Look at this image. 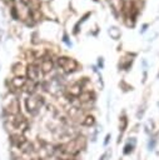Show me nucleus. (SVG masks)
<instances>
[{
  "label": "nucleus",
  "mask_w": 159,
  "mask_h": 160,
  "mask_svg": "<svg viewBox=\"0 0 159 160\" xmlns=\"http://www.w3.org/2000/svg\"><path fill=\"white\" fill-rule=\"evenodd\" d=\"M41 105H43V100L39 96L30 95L25 99V108H26V110L30 115H36L38 111L40 110Z\"/></svg>",
  "instance_id": "obj_1"
},
{
  "label": "nucleus",
  "mask_w": 159,
  "mask_h": 160,
  "mask_svg": "<svg viewBox=\"0 0 159 160\" xmlns=\"http://www.w3.org/2000/svg\"><path fill=\"white\" fill-rule=\"evenodd\" d=\"M58 65L59 68H61L65 72H73L78 69V62L71 59V58H66V56H61L58 59Z\"/></svg>",
  "instance_id": "obj_2"
},
{
  "label": "nucleus",
  "mask_w": 159,
  "mask_h": 160,
  "mask_svg": "<svg viewBox=\"0 0 159 160\" xmlns=\"http://www.w3.org/2000/svg\"><path fill=\"white\" fill-rule=\"evenodd\" d=\"M40 74H41V70L35 64H30L28 66V69H26V75H28V78H29L30 81L36 82L39 80V78H40Z\"/></svg>",
  "instance_id": "obj_3"
},
{
  "label": "nucleus",
  "mask_w": 159,
  "mask_h": 160,
  "mask_svg": "<svg viewBox=\"0 0 159 160\" xmlns=\"http://www.w3.org/2000/svg\"><path fill=\"white\" fill-rule=\"evenodd\" d=\"M128 125H129L128 118H126L125 115H121L120 119H119V136H118V141H116L118 144H120L121 138H123V135L125 134V131H126V129H128Z\"/></svg>",
  "instance_id": "obj_4"
},
{
  "label": "nucleus",
  "mask_w": 159,
  "mask_h": 160,
  "mask_svg": "<svg viewBox=\"0 0 159 160\" xmlns=\"http://www.w3.org/2000/svg\"><path fill=\"white\" fill-rule=\"evenodd\" d=\"M135 146H136V139L135 138H130L126 141V144L124 145V148H123V155L124 156H130L134 152Z\"/></svg>",
  "instance_id": "obj_5"
},
{
  "label": "nucleus",
  "mask_w": 159,
  "mask_h": 160,
  "mask_svg": "<svg viewBox=\"0 0 159 160\" xmlns=\"http://www.w3.org/2000/svg\"><path fill=\"white\" fill-rule=\"evenodd\" d=\"M26 84V79L24 76H15L10 80V88L13 90H20L25 86Z\"/></svg>",
  "instance_id": "obj_6"
},
{
  "label": "nucleus",
  "mask_w": 159,
  "mask_h": 160,
  "mask_svg": "<svg viewBox=\"0 0 159 160\" xmlns=\"http://www.w3.org/2000/svg\"><path fill=\"white\" fill-rule=\"evenodd\" d=\"M83 84H80V82H75V84H73L71 86H69L68 88V92L71 95V96H74V98H79V95L83 92Z\"/></svg>",
  "instance_id": "obj_7"
},
{
  "label": "nucleus",
  "mask_w": 159,
  "mask_h": 160,
  "mask_svg": "<svg viewBox=\"0 0 159 160\" xmlns=\"http://www.w3.org/2000/svg\"><path fill=\"white\" fill-rule=\"evenodd\" d=\"M40 70L43 71V72H49L51 69H53V61L50 60V59H44L43 61H41V64H40Z\"/></svg>",
  "instance_id": "obj_8"
},
{
  "label": "nucleus",
  "mask_w": 159,
  "mask_h": 160,
  "mask_svg": "<svg viewBox=\"0 0 159 160\" xmlns=\"http://www.w3.org/2000/svg\"><path fill=\"white\" fill-rule=\"evenodd\" d=\"M81 126H85V128H91L95 125V118L93 115H86L84 116V119L81 120Z\"/></svg>",
  "instance_id": "obj_9"
},
{
  "label": "nucleus",
  "mask_w": 159,
  "mask_h": 160,
  "mask_svg": "<svg viewBox=\"0 0 159 160\" xmlns=\"http://www.w3.org/2000/svg\"><path fill=\"white\" fill-rule=\"evenodd\" d=\"M156 142H158V135H156V134L150 135L149 142H148V150H149V151H153V150L155 149V146H156Z\"/></svg>",
  "instance_id": "obj_10"
},
{
  "label": "nucleus",
  "mask_w": 159,
  "mask_h": 160,
  "mask_svg": "<svg viewBox=\"0 0 159 160\" xmlns=\"http://www.w3.org/2000/svg\"><path fill=\"white\" fill-rule=\"evenodd\" d=\"M109 35L113 38V39H119V36H120V30L118 29V28H115V26H113V28H110L109 29Z\"/></svg>",
  "instance_id": "obj_11"
},
{
  "label": "nucleus",
  "mask_w": 159,
  "mask_h": 160,
  "mask_svg": "<svg viewBox=\"0 0 159 160\" xmlns=\"http://www.w3.org/2000/svg\"><path fill=\"white\" fill-rule=\"evenodd\" d=\"M111 158V149H105V151L99 156V160H110Z\"/></svg>",
  "instance_id": "obj_12"
},
{
  "label": "nucleus",
  "mask_w": 159,
  "mask_h": 160,
  "mask_svg": "<svg viewBox=\"0 0 159 160\" xmlns=\"http://www.w3.org/2000/svg\"><path fill=\"white\" fill-rule=\"evenodd\" d=\"M110 138H111V135L110 134H106L105 135V140H104V142H103V145L106 148L108 146V144H109V140H110Z\"/></svg>",
  "instance_id": "obj_13"
}]
</instances>
